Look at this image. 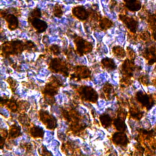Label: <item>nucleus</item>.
Masks as SVG:
<instances>
[{
    "instance_id": "obj_1",
    "label": "nucleus",
    "mask_w": 156,
    "mask_h": 156,
    "mask_svg": "<svg viewBox=\"0 0 156 156\" xmlns=\"http://www.w3.org/2000/svg\"><path fill=\"white\" fill-rule=\"evenodd\" d=\"M23 50V44L21 42H15L12 43H4L3 47V51L6 54H15L20 53Z\"/></svg>"
},
{
    "instance_id": "obj_2",
    "label": "nucleus",
    "mask_w": 156,
    "mask_h": 156,
    "mask_svg": "<svg viewBox=\"0 0 156 156\" xmlns=\"http://www.w3.org/2000/svg\"><path fill=\"white\" fill-rule=\"evenodd\" d=\"M79 93L82 99L87 101L95 102L98 99V95L95 90L89 87H82L79 90Z\"/></svg>"
},
{
    "instance_id": "obj_3",
    "label": "nucleus",
    "mask_w": 156,
    "mask_h": 156,
    "mask_svg": "<svg viewBox=\"0 0 156 156\" xmlns=\"http://www.w3.org/2000/svg\"><path fill=\"white\" fill-rule=\"evenodd\" d=\"M40 118L48 129H54L57 126V122H56L55 118L49 114L47 112L40 111Z\"/></svg>"
},
{
    "instance_id": "obj_4",
    "label": "nucleus",
    "mask_w": 156,
    "mask_h": 156,
    "mask_svg": "<svg viewBox=\"0 0 156 156\" xmlns=\"http://www.w3.org/2000/svg\"><path fill=\"white\" fill-rule=\"evenodd\" d=\"M50 68L54 72L62 73L63 74L67 73L68 70L66 63L59 59H54L52 60L50 63Z\"/></svg>"
},
{
    "instance_id": "obj_5",
    "label": "nucleus",
    "mask_w": 156,
    "mask_h": 156,
    "mask_svg": "<svg viewBox=\"0 0 156 156\" xmlns=\"http://www.w3.org/2000/svg\"><path fill=\"white\" fill-rule=\"evenodd\" d=\"M76 46L77 53L81 55L88 53L92 50V46L90 43L84 41L82 38L76 39Z\"/></svg>"
},
{
    "instance_id": "obj_6",
    "label": "nucleus",
    "mask_w": 156,
    "mask_h": 156,
    "mask_svg": "<svg viewBox=\"0 0 156 156\" xmlns=\"http://www.w3.org/2000/svg\"><path fill=\"white\" fill-rule=\"evenodd\" d=\"M112 140L115 144L120 146H126L128 145V140L126 136L122 132H116L112 137Z\"/></svg>"
},
{
    "instance_id": "obj_7",
    "label": "nucleus",
    "mask_w": 156,
    "mask_h": 156,
    "mask_svg": "<svg viewBox=\"0 0 156 156\" xmlns=\"http://www.w3.org/2000/svg\"><path fill=\"white\" fill-rule=\"evenodd\" d=\"M76 78L86 79L90 75V71L88 68L83 66L77 67L75 68V74Z\"/></svg>"
},
{
    "instance_id": "obj_8",
    "label": "nucleus",
    "mask_w": 156,
    "mask_h": 156,
    "mask_svg": "<svg viewBox=\"0 0 156 156\" xmlns=\"http://www.w3.org/2000/svg\"><path fill=\"white\" fill-rule=\"evenodd\" d=\"M102 65L104 67H105L108 70H114L116 68L115 63L112 59L110 58H104L102 60Z\"/></svg>"
},
{
    "instance_id": "obj_9",
    "label": "nucleus",
    "mask_w": 156,
    "mask_h": 156,
    "mask_svg": "<svg viewBox=\"0 0 156 156\" xmlns=\"http://www.w3.org/2000/svg\"><path fill=\"white\" fill-rule=\"evenodd\" d=\"M30 134L34 138H42L44 135V131L40 128L34 126L30 129Z\"/></svg>"
},
{
    "instance_id": "obj_10",
    "label": "nucleus",
    "mask_w": 156,
    "mask_h": 156,
    "mask_svg": "<svg viewBox=\"0 0 156 156\" xmlns=\"http://www.w3.org/2000/svg\"><path fill=\"white\" fill-rule=\"evenodd\" d=\"M32 24L34 27L37 30H38L39 32H43L45 31L47 27V26L44 21H42L39 20H35L33 21Z\"/></svg>"
},
{
    "instance_id": "obj_11",
    "label": "nucleus",
    "mask_w": 156,
    "mask_h": 156,
    "mask_svg": "<svg viewBox=\"0 0 156 156\" xmlns=\"http://www.w3.org/2000/svg\"><path fill=\"white\" fill-rule=\"evenodd\" d=\"M100 121L104 128H109L112 124L111 117L107 114H104L100 116Z\"/></svg>"
},
{
    "instance_id": "obj_12",
    "label": "nucleus",
    "mask_w": 156,
    "mask_h": 156,
    "mask_svg": "<svg viewBox=\"0 0 156 156\" xmlns=\"http://www.w3.org/2000/svg\"><path fill=\"white\" fill-rule=\"evenodd\" d=\"M10 137L12 138H14L19 137L20 135V128L17 126L14 125L12 126L9 133Z\"/></svg>"
},
{
    "instance_id": "obj_13",
    "label": "nucleus",
    "mask_w": 156,
    "mask_h": 156,
    "mask_svg": "<svg viewBox=\"0 0 156 156\" xmlns=\"http://www.w3.org/2000/svg\"><path fill=\"white\" fill-rule=\"evenodd\" d=\"M114 126L117 131L120 132H123L126 129V124L124 121L121 118L116 119L114 121Z\"/></svg>"
},
{
    "instance_id": "obj_14",
    "label": "nucleus",
    "mask_w": 156,
    "mask_h": 156,
    "mask_svg": "<svg viewBox=\"0 0 156 156\" xmlns=\"http://www.w3.org/2000/svg\"><path fill=\"white\" fill-rule=\"evenodd\" d=\"M7 21L9 24V27L11 29H15L18 26V21L14 16L9 15L7 18Z\"/></svg>"
},
{
    "instance_id": "obj_15",
    "label": "nucleus",
    "mask_w": 156,
    "mask_h": 156,
    "mask_svg": "<svg viewBox=\"0 0 156 156\" xmlns=\"http://www.w3.org/2000/svg\"><path fill=\"white\" fill-rule=\"evenodd\" d=\"M113 53L114 55L117 58H123L125 57L126 53L123 48L120 46H115L113 48Z\"/></svg>"
},
{
    "instance_id": "obj_16",
    "label": "nucleus",
    "mask_w": 156,
    "mask_h": 156,
    "mask_svg": "<svg viewBox=\"0 0 156 156\" xmlns=\"http://www.w3.org/2000/svg\"><path fill=\"white\" fill-rule=\"evenodd\" d=\"M75 10L74 14L78 19L81 20H84L87 18V14L84 10L81 9L80 8H77Z\"/></svg>"
},
{
    "instance_id": "obj_17",
    "label": "nucleus",
    "mask_w": 156,
    "mask_h": 156,
    "mask_svg": "<svg viewBox=\"0 0 156 156\" xmlns=\"http://www.w3.org/2000/svg\"><path fill=\"white\" fill-rule=\"evenodd\" d=\"M103 91L104 92V93L106 95V96L107 97H109L112 94V93L114 92L113 87L109 84H107L105 85L104 87Z\"/></svg>"
},
{
    "instance_id": "obj_18",
    "label": "nucleus",
    "mask_w": 156,
    "mask_h": 156,
    "mask_svg": "<svg viewBox=\"0 0 156 156\" xmlns=\"http://www.w3.org/2000/svg\"><path fill=\"white\" fill-rule=\"evenodd\" d=\"M7 107L9 108V109H11L13 112H15L19 108V105L15 102L14 101H7Z\"/></svg>"
},
{
    "instance_id": "obj_19",
    "label": "nucleus",
    "mask_w": 156,
    "mask_h": 156,
    "mask_svg": "<svg viewBox=\"0 0 156 156\" xmlns=\"http://www.w3.org/2000/svg\"><path fill=\"white\" fill-rule=\"evenodd\" d=\"M20 122L22 124L23 126H28L29 125V119L27 115L25 114L21 115L19 118Z\"/></svg>"
},
{
    "instance_id": "obj_20",
    "label": "nucleus",
    "mask_w": 156,
    "mask_h": 156,
    "mask_svg": "<svg viewBox=\"0 0 156 156\" xmlns=\"http://www.w3.org/2000/svg\"><path fill=\"white\" fill-rule=\"evenodd\" d=\"M101 26L103 29H107L110 28L112 26V23L109 20H108L107 19H104L102 20L101 23Z\"/></svg>"
},
{
    "instance_id": "obj_21",
    "label": "nucleus",
    "mask_w": 156,
    "mask_h": 156,
    "mask_svg": "<svg viewBox=\"0 0 156 156\" xmlns=\"http://www.w3.org/2000/svg\"><path fill=\"white\" fill-rule=\"evenodd\" d=\"M50 50H51L52 53H53V54L58 55V54H59V53H60L59 48L58 46H56V45H53V46H52L50 48Z\"/></svg>"
},
{
    "instance_id": "obj_22",
    "label": "nucleus",
    "mask_w": 156,
    "mask_h": 156,
    "mask_svg": "<svg viewBox=\"0 0 156 156\" xmlns=\"http://www.w3.org/2000/svg\"><path fill=\"white\" fill-rule=\"evenodd\" d=\"M140 36H141V39H143V40H149L150 36H149V34L148 32H145L143 34H141L140 35Z\"/></svg>"
}]
</instances>
